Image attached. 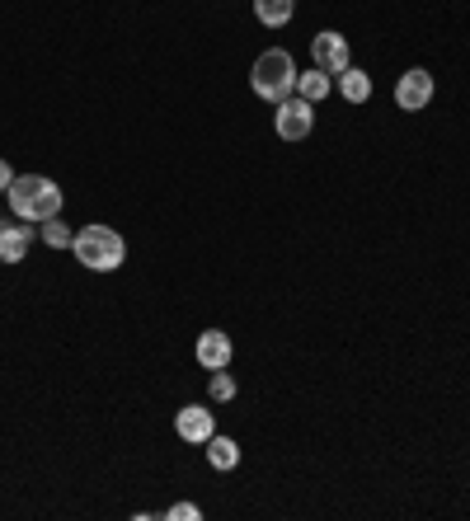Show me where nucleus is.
<instances>
[{
	"mask_svg": "<svg viewBox=\"0 0 470 521\" xmlns=\"http://www.w3.org/2000/svg\"><path fill=\"white\" fill-rule=\"evenodd\" d=\"M5 198H10V216L29 221V226H43L52 216H62L66 207L62 188L52 184L47 174H15V184L5 188Z\"/></svg>",
	"mask_w": 470,
	"mask_h": 521,
	"instance_id": "1",
	"label": "nucleus"
},
{
	"mask_svg": "<svg viewBox=\"0 0 470 521\" xmlns=\"http://www.w3.org/2000/svg\"><path fill=\"white\" fill-rule=\"evenodd\" d=\"M80 268H90V273H118L127 263V240L123 230L104 226V221H90V226L76 230V245H71Z\"/></svg>",
	"mask_w": 470,
	"mask_h": 521,
	"instance_id": "2",
	"label": "nucleus"
},
{
	"mask_svg": "<svg viewBox=\"0 0 470 521\" xmlns=\"http://www.w3.org/2000/svg\"><path fill=\"white\" fill-rule=\"evenodd\" d=\"M250 90L259 94L264 104H282V99H292V94H297V62H292V52H287V47H268V52L254 57Z\"/></svg>",
	"mask_w": 470,
	"mask_h": 521,
	"instance_id": "3",
	"label": "nucleus"
},
{
	"mask_svg": "<svg viewBox=\"0 0 470 521\" xmlns=\"http://www.w3.org/2000/svg\"><path fill=\"white\" fill-rule=\"evenodd\" d=\"M273 132H278V141H306L315 132V104H306L301 94L273 104Z\"/></svg>",
	"mask_w": 470,
	"mask_h": 521,
	"instance_id": "4",
	"label": "nucleus"
},
{
	"mask_svg": "<svg viewBox=\"0 0 470 521\" xmlns=\"http://www.w3.org/2000/svg\"><path fill=\"white\" fill-rule=\"evenodd\" d=\"M433 94H438V80L423 66H409L405 76L395 80V108H405V113H423L433 104Z\"/></svg>",
	"mask_w": 470,
	"mask_h": 521,
	"instance_id": "5",
	"label": "nucleus"
},
{
	"mask_svg": "<svg viewBox=\"0 0 470 521\" xmlns=\"http://www.w3.org/2000/svg\"><path fill=\"white\" fill-rule=\"evenodd\" d=\"M311 66H320V71H329V76H339V71H348L353 66V47H348V38L339 29H320L311 38Z\"/></svg>",
	"mask_w": 470,
	"mask_h": 521,
	"instance_id": "6",
	"label": "nucleus"
},
{
	"mask_svg": "<svg viewBox=\"0 0 470 521\" xmlns=\"http://www.w3.org/2000/svg\"><path fill=\"white\" fill-rule=\"evenodd\" d=\"M193 357H198V367H203V371L231 367L235 338L226 334V329H203V334H198V343H193Z\"/></svg>",
	"mask_w": 470,
	"mask_h": 521,
	"instance_id": "7",
	"label": "nucleus"
},
{
	"mask_svg": "<svg viewBox=\"0 0 470 521\" xmlns=\"http://www.w3.org/2000/svg\"><path fill=\"white\" fill-rule=\"evenodd\" d=\"M174 432H179V442L203 446L207 437L217 432V414H212L207 404H184V409L174 414Z\"/></svg>",
	"mask_w": 470,
	"mask_h": 521,
	"instance_id": "8",
	"label": "nucleus"
},
{
	"mask_svg": "<svg viewBox=\"0 0 470 521\" xmlns=\"http://www.w3.org/2000/svg\"><path fill=\"white\" fill-rule=\"evenodd\" d=\"M33 240H38V230L29 221H0V263H24Z\"/></svg>",
	"mask_w": 470,
	"mask_h": 521,
	"instance_id": "9",
	"label": "nucleus"
},
{
	"mask_svg": "<svg viewBox=\"0 0 470 521\" xmlns=\"http://www.w3.org/2000/svg\"><path fill=\"white\" fill-rule=\"evenodd\" d=\"M334 90L344 94V104H367V99L376 94V85H372V76H367L362 66H348V71H339Z\"/></svg>",
	"mask_w": 470,
	"mask_h": 521,
	"instance_id": "10",
	"label": "nucleus"
},
{
	"mask_svg": "<svg viewBox=\"0 0 470 521\" xmlns=\"http://www.w3.org/2000/svg\"><path fill=\"white\" fill-rule=\"evenodd\" d=\"M297 94L306 99V104H325L329 94H334V76H329V71H320V66H311V71H297Z\"/></svg>",
	"mask_w": 470,
	"mask_h": 521,
	"instance_id": "11",
	"label": "nucleus"
},
{
	"mask_svg": "<svg viewBox=\"0 0 470 521\" xmlns=\"http://www.w3.org/2000/svg\"><path fill=\"white\" fill-rule=\"evenodd\" d=\"M297 15V0H254V19L264 29H287Z\"/></svg>",
	"mask_w": 470,
	"mask_h": 521,
	"instance_id": "12",
	"label": "nucleus"
},
{
	"mask_svg": "<svg viewBox=\"0 0 470 521\" xmlns=\"http://www.w3.org/2000/svg\"><path fill=\"white\" fill-rule=\"evenodd\" d=\"M203 451H207V465H212V470H235V465H240V446H235V437L212 432V437L203 442Z\"/></svg>",
	"mask_w": 470,
	"mask_h": 521,
	"instance_id": "13",
	"label": "nucleus"
},
{
	"mask_svg": "<svg viewBox=\"0 0 470 521\" xmlns=\"http://www.w3.org/2000/svg\"><path fill=\"white\" fill-rule=\"evenodd\" d=\"M38 240H43L47 249H71V245H76V230L66 226L62 216H52V221H43V230H38Z\"/></svg>",
	"mask_w": 470,
	"mask_h": 521,
	"instance_id": "14",
	"label": "nucleus"
},
{
	"mask_svg": "<svg viewBox=\"0 0 470 521\" xmlns=\"http://www.w3.org/2000/svg\"><path fill=\"white\" fill-rule=\"evenodd\" d=\"M235 390H240V385H235L231 367H221V371H212V376H207V399H212V404H231Z\"/></svg>",
	"mask_w": 470,
	"mask_h": 521,
	"instance_id": "15",
	"label": "nucleus"
},
{
	"mask_svg": "<svg viewBox=\"0 0 470 521\" xmlns=\"http://www.w3.org/2000/svg\"><path fill=\"white\" fill-rule=\"evenodd\" d=\"M165 521H203V507L198 503H174V507H165Z\"/></svg>",
	"mask_w": 470,
	"mask_h": 521,
	"instance_id": "16",
	"label": "nucleus"
},
{
	"mask_svg": "<svg viewBox=\"0 0 470 521\" xmlns=\"http://www.w3.org/2000/svg\"><path fill=\"white\" fill-rule=\"evenodd\" d=\"M15 184V169H10V160H0V193Z\"/></svg>",
	"mask_w": 470,
	"mask_h": 521,
	"instance_id": "17",
	"label": "nucleus"
}]
</instances>
